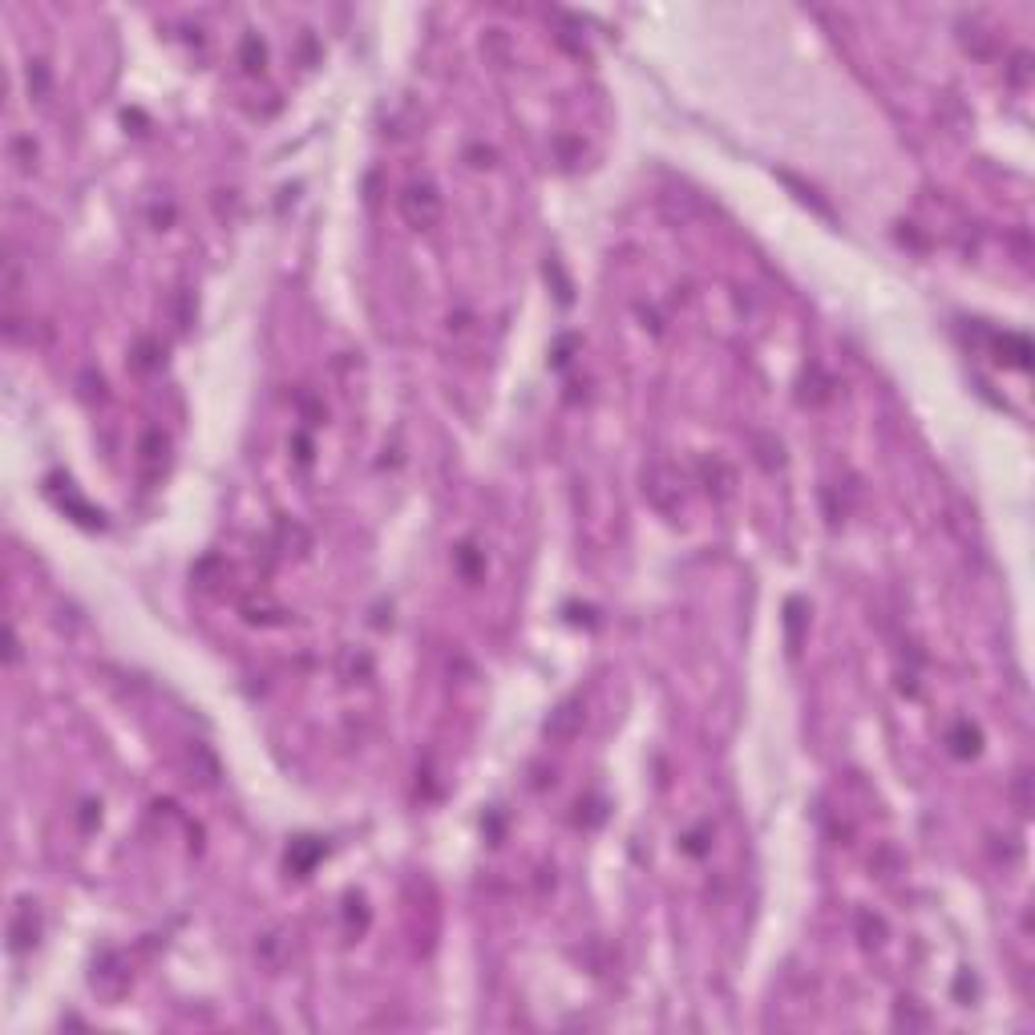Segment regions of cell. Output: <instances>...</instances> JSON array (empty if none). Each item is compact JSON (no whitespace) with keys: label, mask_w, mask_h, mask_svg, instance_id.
I'll return each mask as SVG.
<instances>
[{"label":"cell","mask_w":1035,"mask_h":1035,"mask_svg":"<svg viewBox=\"0 0 1035 1035\" xmlns=\"http://www.w3.org/2000/svg\"><path fill=\"white\" fill-rule=\"evenodd\" d=\"M401 215H405L409 227H417V231L437 227V219H441V195H437V186H433V182H413L409 191L401 195Z\"/></svg>","instance_id":"6da1fadb"},{"label":"cell","mask_w":1035,"mask_h":1035,"mask_svg":"<svg viewBox=\"0 0 1035 1035\" xmlns=\"http://www.w3.org/2000/svg\"><path fill=\"white\" fill-rule=\"evenodd\" d=\"M579 724H583V712H579V704H562L558 712H550V720H546V732H550L554 740H571V736L579 732Z\"/></svg>","instance_id":"7a4b0ae2"}]
</instances>
